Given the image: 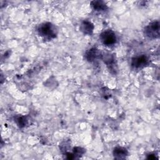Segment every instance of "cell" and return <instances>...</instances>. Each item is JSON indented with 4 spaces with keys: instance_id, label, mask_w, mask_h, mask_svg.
<instances>
[{
    "instance_id": "obj_1",
    "label": "cell",
    "mask_w": 160,
    "mask_h": 160,
    "mask_svg": "<svg viewBox=\"0 0 160 160\" xmlns=\"http://www.w3.org/2000/svg\"><path fill=\"white\" fill-rule=\"evenodd\" d=\"M38 32L39 36L46 38L52 39L56 37L57 34L56 28L50 22H44L39 26Z\"/></svg>"
},
{
    "instance_id": "obj_2",
    "label": "cell",
    "mask_w": 160,
    "mask_h": 160,
    "mask_svg": "<svg viewBox=\"0 0 160 160\" xmlns=\"http://www.w3.org/2000/svg\"><path fill=\"white\" fill-rule=\"evenodd\" d=\"M145 35L151 39L158 38L159 36V23L158 21H154L150 23L144 28Z\"/></svg>"
},
{
    "instance_id": "obj_3",
    "label": "cell",
    "mask_w": 160,
    "mask_h": 160,
    "mask_svg": "<svg viewBox=\"0 0 160 160\" xmlns=\"http://www.w3.org/2000/svg\"><path fill=\"white\" fill-rule=\"evenodd\" d=\"M99 38L102 42L106 46L113 45L116 42V34L111 30H107L102 32Z\"/></svg>"
},
{
    "instance_id": "obj_4",
    "label": "cell",
    "mask_w": 160,
    "mask_h": 160,
    "mask_svg": "<svg viewBox=\"0 0 160 160\" xmlns=\"http://www.w3.org/2000/svg\"><path fill=\"white\" fill-rule=\"evenodd\" d=\"M149 62V59L146 55H141L132 59L131 65L135 68H141L146 66Z\"/></svg>"
},
{
    "instance_id": "obj_5",
    "label": "cell",
    "mask_w": 160,
    "mask_h": 160,
    "mask_svg": "<svg viewBox=\"0 0 160 160\" xmlns=\"http://www.w3.org/2000/svg\"><path fill=\"white\" fill-rule=\"evenodd\" d=\"M100 55H101V53L98 49L96 48H91L86 52V58L88 61L92 62V61H94L97 58H99Z\"/></svg>"
},
{
    "instance_id": "obj_6",
    "label": "cell",
    "mask_w": 160,
    "mask_h": 160,
    "mask_svg": "<svg viewBox=\"0 0 160 160\" xmlns=\"http://www.w3.org/2000/svg\"><path fill=\"white\" fill-rule=\"evenodd\" d=\"M80 29L85 34H91L93 31L94 26L91 22L84 21L80 26Z\"/></svg>"
},
{
    "instance_id": "obj_7",
    "label": "cell",
    "mask_w": 160,
    "mask_h": 160,
    "mask_svg": "<svg viewBox=\"0 0 160 160\" xmlns=\"http://www.w3.org/2000/svg\"><path fill=\"white\" fill-rule=\"evenodd\" d=\"M102 59L104 63L106 64L107 66L109 68V69L112 70V69L115 70V59L112 55L109 54H106L102 55Z\"/></svg>"
},
{
    "instance_id": "obj_8",
    "label": "cell",
    "mask_w": 160,
    "mask_h": 160,
    "mask_svg": "<svg viewBox=\"0 0 160 160\" xmlns=\"http://www.w3.org/2000/svg\"><path fill=\"white\" fill-rule=\"evenodd\" d=\"M113 155L116 159H124L128 155L127 150L122 147H117L113 151Z\"/></svg>"
},
{
    "instance_id": "obj_9",
    "label": "cell",
    "mask_w": 160,
    "mask_h": 160,
    "mask_svg": "<svg viewBox=\"0 0 160 160\" xmlns=\"http://www.w3.org/2000/svg\"><path fill=\"white\" fill-rule=\"evenodd\" d=\"M92 8L96 11H105L107 9V6L102 1H93L91 3Z\"/></svg>"
},
{
    "instance_id": "obj_10",
    "label": "cell",
    "mask_w": 160,
    "mask_h": 160,
    "mask_svg": "<svg viewBox=\"0 0 160 160\" xmlns=\"http://www.w3.org/2000/svg\"><path fill=\"white\" fill-rule=\"evenodd\" d=\"M16 122L17 124L20 128H22V127L26 126V124L28 122V120H27L26 117H24V116H20V117H18V118H16Z\"/></svg>"
},
{
    "instance_id": "obj_11",
    "label": "cell",
    "mask_w": 160,
    "mask_h": 160,
    "mask_svg": "<svg viewBox=\"0 0 160 160\" xmlns=\"http://www.w3.org/2000/svg\"><path fill=\"white\" fill-rule=\"evenodd\" d=\"M85 151L84 149H82V148H80V147H76V148H74V149H73V154L75 156V158H76V156H82L84 153Z\"/></svg>"
}]
</instances>
